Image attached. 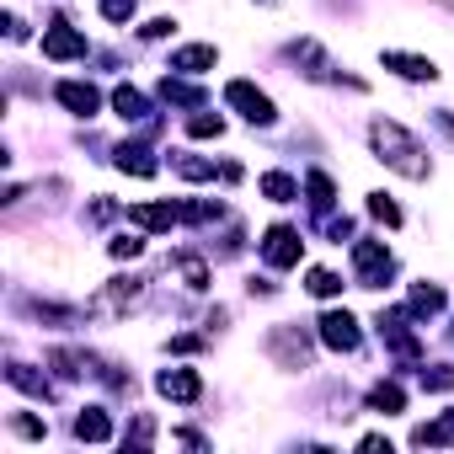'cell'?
Instances as JSON below:
<instances>
[{
	"instance_id": "cb8c5ba5",
	"label": "cell",
	"mask_w": 454,
	"mask_h": 454,
	"mask_svg": "<svg viewBox=\"0 0 454 454\" xmlns=\"http://www.w3.org/2000/svg\"><path fill=\"white\" fill-rule=\"evenodd\" d=\"M107 102H113V113H118L123 123H150V118H155V113H150V97H145L134 81H118Z\"/></svg>"
},
{
	"instance_id": "8fae6325",
	"label": "cell",
	"mask_w": 454,
	"mask_h": 454,
	"mask_svg": "<svg viewBox=\"0 0 454 454\" xmlns=\"http://www.w3.org/2000/svg\"><path fill=\"white\" fill-rule=\"evenodd\" d=\"M123 214H129V224H134V231H145V236H166V231H176V224H182V203H176V198L129 203Z\"/></svg>"
},
{
	"instance_id": "d6a6232c",
	"label": "cell",
	"mask_w": 454,
	"mask_h": 454,
	"mask_svg": "<svg viewBox=\"0 0 454 454\" xmlns=\"http://www.w3.org/2000/svg\"><path fill=\"white\" fill-rule=\"evenodd\" d=\"M6 427H12V438H22V443H43V438H49V417H38V411H12Z\"/></svg>"
},
{
	"instance_id": "816d5d0a",
	"label": "cell",
	"mask_w": 454,
	"mask_h": 454,
	"mask_svg": "<svg viewBox=\"0 0 454 454\" xmlns=\"http://www.w3.org/2000/svg\"><path fill=\"white\" fill-rule=\"evenodd\" d=\"M449 337H454V326H449Z\"/></svg>"
},
{
	"instance_id": "f6af8a7d",
	"label": "cell",
	"mask_w": 454,
	"mask_h": 454,
	"mask_svg": "<svg viewBox=\"0 0 454 454\" xmlns=\"http://www.w3.org/2000/svg\"><path fill=\"white\" fill-rule=\"evenodd\" d=\"M433 129H438V134L454 145V107H438V113H433Z\"/></svg>"
},
{
	"instance_id": "7bdbcfd3",
	"label": "cell",
	"mask_w": 454,
	"mask_h": 454,
	"mask_svg": "<svg viewBox=\"0 0 454 454\" xmlns=\"http://www.w3.org/2000/svg\"><path fill=\"white\" fill-rule=\"evenodd\" d=\"M203 342H208V337H198V332H182V337H171V342H166V353H203Z\"/></svg>"
},
{
	"instance_id": "83f0119b",
	"label": "cell",
	"mask_w": 454,
	"mask_h": 454,
	"mask_svg": "<svg viewBox=\"0 0 454 454\" xmlns=\"http://www.w3.org/2000/svg\"><path fill=\"white\" fill-rule=\"evenodd\" d=\"M257 192H262L268 203H294V198L305 192V182H300L294 171H262V176H257Z\"/></svg>"
},
{
	"instance_id": "277c9868",
	"label": "cell",
	"mask_w": 454,
	"mask_h": 454,
	"mask_svg": "<svg viewBox=\"0 0 454 454\" xmlns=\"http://www.w3.org/2000/svg\"><path fill=\"white\" fill-rule=\"evenodd\" d=\"M417 316L406 310V305H385L380 316H374V332H380V342L395 353V364H406V369H422V337H417Z\"/></svg>"
},
{
	"instance_id": "4fadbf2b",
	"label": "cell",
	"mask_w": 454,
	"mask_h": 454,
	"mask_svg": "<svg viewBox=\"0 0 454 454\" xmlns=\"http://www.w3.org/2000/svg\"><path fill=\"white\" fill-rule=\"evenodd\" d=\"M380 70H390L406 86H433L438 81V65L427 54H411V49H380Z\"/></svg>"
},
{
	"instance_id": "ab89813d",
	"label": "cell",
	"mask_w": 454,
	"mask_h": 454,
	"mask_svg": "<svg viewBox=\"0 0 454 454\" xmlns=\"http://www.w3.org/2000/svg\"><path fill=\"white\" fill-rule=\"evenodd\" d=\"M321 231H326V241H332V247H342V241H353V219H348V214H342V219H332V214H326V219H321Z\"/></svg>"
},
{
	"instance_id": "f546056e",
	"label": "cell",
	"mask_w": 454,
	"mask_h": 454,
	"mask_svg": "<svg viewBox=\"0 0 454 454\" xmlns=\"http://www.w3.org/2000/svg\"><path fill=\"white\" fill-rule=\"evenodd\" d=\"M118 443H123V449H134V454H145V449H155V443H160V427H155V417H150V411H134Z\"/></svg>"
},
{
	"instance_id": "44dd1931",
	"label": "cell",
	"mask_w": 454,
	"mask_h": 454,
	"mask_svg": "<svg viewBox=\"0 0 454 454\" xmlns=\"http://www.w3.org/2000/svg\"><path fill=\"white\" fill-rule=\"evenodd\" d=\"M166 166H171L182 182H214V176H224V166H219L214 155H198V150H171Z\"/></svg>"
},
{
	"instance_id": "4dcf8cb0",
	"label": "cell",
	"mask_w": 454,
	"mask_h": 454,
	"mask_svg": "<svg viewBox=\"0 0 454 454\" xmlns=\"http://www.w3.org/2000/svg\"><path fill=\"white\" fill-rule=\"evenodd\" d=\"M342 289H348V284H342L337 268H305V294H310V300H326V305H332V300H342Z\"/></svg>"
},
{
	"instance_id": "6da1fadb",
	"label": "cell",
	"mask_w": 454,
	"mask_h": 454,
	"mask_svg": "<svg viewBox=\"0 0 454 454\" xmlns=\"http://www.w3.org/2000/svg\"><path fill=\"white\" fill-rule=\"evenodd\" d=\"M369 150H374V160H380L385 171H395V176H406V182H427V176H433L427 145H422L406 123H395V118H369Z\"/></svg>"
},
{
	"instance_id": "ee69618b",
	"label": "cell",
	"mask_w": 454,
	"mask_h": 454,
	"mask_svg": "<svg viewBox=\"0 0 454 454\" xmlns=\"http://www.w3.org/2000/svg\"><path fill=\"white\" fill-rule=\"evenodd\" d=\"M171 443H187V449H208V438H203L198 427H176V433H171Z\"/></svg>"
},
{
	"instance_id": "d4e9b609",
	"label": "cell",
	"mask_w": 454,
	"mask_h": 454,
	"mask_svg": "<svg viewBox=\"0 0 454 454\" xmlns=\"http://www.w3.org/2000/svg\"><path fill=\"white\" fill-rule=\"evenodd\" d=\"M70 433L81 443H113V411L107 406H81L75 422H70Z\"/></svg>"
},
{
	"instance_id": "d590c367",
	"label": "cell",
	"mask_w": 454,
	"mask_h": 454,
	"mask_svg": "<svg viewBox=\"0 0 454 454\" xmlns=\"http://www.w3.org/2000/svg\"><path fill=\"white\" fill-rule=\"evenodd\" d=\"M107 257H113V262H139V257H145V231L113 236V241H107Z\"/></svg>"
},
{
	"instance_id": "e575fe53",
	"label": "cell",
	"mask_w": 454,
	"mask_h": 454,
	"mask_svg": "<svg viewBox=\"0 0 454 454\" xmlns=\"http://www.w3.org/2000/svg\"><path fill=\"white\" fill-rule=\"evenodd\" d=\"M187 139H224V113H208V107L187 113Z\"/></svg>"
},
{
	"instance_id": "5bb4252c",
	"label": "cell",
	"mask_w": 454,
	"mask_h": 454,
	"mask_svg": "<svg viewBox=\"0 0 454 454\" xmlns=\"http://www.w3.org/2000/svg\"><path fill=\"white\" fill-rule=\"evenodd\" d=\"M17 305H22V316H33L38 326H54V332H70V326H81V321H86V310H81V305L43 300V294H22Z\"/></svg>"
},
{
	"instance_id": "4316f807",
	"label": "cell",
	"mask_w": 454,
	"mask_h": 454,
	"mask_svg": "<svg viewBox=\"0 0 454 454\" xmlns=\"http://www.w3.org/2000/svg\"><path fill=\"white\" fill-rule=\"evenodd\" d=\"M305 203H310V214L316 219H326L332 208H337V182H332V171H305Z\"/></svg>"
},
{
	"instance_id": "2e32d148",
	"label": "cell",
	"mask_w": 454,
	"mask_h": 454,
	"mask_svg": "<svg viewBox=\"0 0 454 454\" xmlns=\"http://www.w3.org/2000/svg\"><path fill=\"white\" fill-rule=\"evenodd\" d=\"M54 102H59L70 118H81V123H91V118L102 113V91H97L91 81H59V86H54Z\"/></svg>"
},
{
	"instance_id": "f907efd6",
	"label": "cell",
	"mask_w": 454,
	"mask_h": 454,
	"mask_svg": "<svg viewBox=\"0 0 454 454\" xmlns=\"http://www.w3.org/2000/svg\"><path fill=\"white\" fill-rule=\"evenodd\" d=\"M262 6H278V0H262Z\"/></svg>"
},
{
	"instance_id": "7a4b0ae2",
	"label": "cell",
	"mask_w": 454,
	"mask_h": 454,
	"mask_svg": "<svg viewBox=\"0 0 454 454\" xmlns=\"http://www.w3.org/2000/svg\"><path fill=\"white\" fill-rule=\"evenodd\" d=\"M316 348H321L316 326H300V321H273L268 337H262V353H268L278 369H289V374L310 369V364H316Z\"/></svg>"
},
{
	"instance_id": "f1b7e54d",
	"label": "cell",
	"mask_w": 454,
	"mask_h": 454,
	"mask_svg": "<svg viewBox=\"0 0 454 454\" xmlns=\"http://www.w3.org/2000/svg\"><path fill=\"white\" fill-rule=\"evenodd\" d=\"M43 364H49L59 380H81V374H91V353H81V348H49Z\"/></svg>"
},
{
	"instance_id": "d6986e66",
	"label": "cell",
	"mask_w": 454,
	"mask_h": 454,
	"mask_svg": "<svg viewBox=\"0 0 454 454\" xmlns=\"http://www.w3.org/2000/svg\"><path fill=\"white\" fill-rule=\"evenodd\" d=\"M113 166H118L123 176H139V182H150V176L160 171V155H155L145 139H123V145H113Z\"/></svg>"
},
{
	"instance_id": "f35d334b",
	"label": "cell",
	"mask_w": 454,
	"mask_h": 454,
	"mask_svg": "<svg viewBox=\"0 0 454 454\" xmlns=\"http://www.w3.org/2000/svg\"><path fill=\"white\" fill-rule=\"evenodd\" d=\"M139 38H145V43H166V38H176V17H150V22H139Z\"/></svg>"
},
{
	"instance_id": "9c48e42d",
	"label": "cell",
	"mask_w": 454,
	"mask_h": 454,
	"mask_svg": "<svg viewBox=\"0 0 454 454\" xmlns=\"http://www.w3.org/2000/svg\"><path fill=\"white\" fill-rule=\"evenodd\" d=\"M91 54V38L70 22V17H54L49 27H43V59L49 65H75V59H86Z\"/></svg>"
},
{
	"instance_id": "7dc6e473",
	"label": "cell",
	"mask_w": 454,
	"mask_h": 454,
	"mask_svg": "<svg viewBox=\"0 0 454 454\" xmlns=\"http://www.w3.org/2000/svg\"><path fill=\"white\" fill-rule=\"evenodd\" d=\"M358 449H364V454H380V449L390 454V438H385V433H364V438H358Z\"/></svg>"
},
{
	"instance_id": "e0dca14e",
	"label": "cell",
	"mask_w": 454,
	"mask_h": 454,
	"mask_svg": "<svg viewBox=\"0 0 454 454\" xmlns=\"http://www.w3.org/2000/svg\"><path fill=\"white\" fill-rule=\"evenodd\" d=\"M166 268L182 278V289H187V294H208V289H214V268H208V257H203V252H192V247L171 252V262H166Z\"/></svg>"
},
{
	"instance_id": "60d3db41",
	"label": "cell",
	"mask_w": 454,
	"mask_h": 454,
	"mask_svg": "<svg viewBox=\"0 0 454 454\" xmlns=\"http://www.w3.org/2000/svg\"><path fill=\"white\" fill-rule=\"evenodd\" d=\"M113 214H118V198H107V192H97V198L86 203V219H91V224H107Z\"/></svg>"
},
{
	"instance_id": "ba28073f",
	"label": "cell",
	"mask_w": 454,
	"mask_h": 454,
	"mask_svg": "<svg viewBox=\"0 0 454 454\" xmlns=\"http://www.w3.org/2000/svg\"><path fill=\"white\" fill-rule=\"evenodd\" d=\"M316 337H321V348L326 353H358L364 348V321L353 316V310H342V305H326L321 310V321H316Z\"/></svg>"
},
{
	"instance_id": "5b68a950",
	"label": "cell",
	"mask_w": 454,
	"mask_h": 454,
	"mask_svg": "<svg viewBox=\"0 0 454 454\" xmlns=\"http://www.w3.org/2000/svg\"><path fill=\"white\" fill-rule=\"evenodd\" d=\"M348 257H353V284H358V289H385V284L395 278V252H390L380 236H358V241L348 247Z\"/></svg>"
},
{
	"instance_id": "ffe728a7",
	"label": "cell",
	"mask_w": 454,
	"mask_h": 454,
	"mask_svg": "<svg viewBox=\"0 0 454 454\" xmlns=\"http://www.w3.org/2000/svg\"><path fill=\"white\" fill-rule=\"evenodd\" d=\"M166 70H176V75H192V81H198V75L219 70V49H214V43H176Z\"/></svg>"
},
{
	"instance_id": "74e56055",
	"label": "cell",
	"mask_w": 454,
	"mask_h": 454,
	"mask_svg": "<svg viewBox=\"0 0 454 454\" xmlns=\"http://www.w3.org/2000/svg\"><path fill=\"white\" fill-rule=\"evenodd\" d=\"M417 380H422V390H454V364H427V369H417Z\"/></svg>"
},
{
	"instance_id": "603a6c76",
	"label": "cell",
	"mask_w": 454,
	"mask_h": 454,
	"mask_svg": "<svg viewBox=\"0 0 454 454\" xmlns=\"http://www.w3.org/2000/svg\"><path fill=\"white\" fill-rule=\"evenodd\" d=\"M364 411H374V417H401V411H406V385H401V380H374V385L364 390Z\"/></svg>"
},
{
	"instance_id": "484cf974",
	"label": "cell",
	"mask_w": 454,
	"mask_h": 454,
	"mask_svg": "<svg viewBox=\"0 0 454 454\" xmlns=\"http://www.w3.org/2000/svg\"><path fill=\"white\" fill-rule=\"evenodd\" d=\"M406 443H411V449H454V406L438 411L433 422H417Z\"/></svg>"
},
{
	"instance_id": "bcb514c9",
	"label": "cell",
	"mask_w": 454,
	"mask_h": 454,
	"mask_svg": "<svg viewBox=\"0 0 454 454\" xmlns=\"http://www.w3.org/2000/svg\"><path fill=\"white\" fill-rule=\"evenodd\" d=\"M247 294H252V300H273V294H278V284H273V278H252V284H247Z\"/></svg>"
},
{
	"instance_id": "30bf717a",
	"label": "cell",
	"mask_w": 454,
	"mask_h": 454,
	"mask_svg": "<svg viewBox=\"0 0 454 454\" xmlns=\"http://www.w3.org/2000/svg\"><path fill=\"white\" fill-rule=\"evenodd\" d=\"M139 305H145V278L139 273H113L91 300V310H107V316H129Z\"/></svg>"
},
{
	"instance_id": "1f68e13d",
	"label": "cell",
	"mask_w": 454,
	"mask_h": 454,
	"mask_svg": "<svg viewBox=\"0 0 454 454\" xmlns=\"http://www.w3.org/2000/svg\"><path fill=\"white\" fill-rule=\"evenodd\" d=\"M364 208H369V219H374V224H385V231H401V224H406V214H401V203H395L390 192H369V198H364Z\"/></svg>"
},
{
	"instance_id": "681fc988",
	"label": "cell",
	"mask_w": 454,
	"mask_h": 454,
	"mask_svg": "<svg viewBox=\"0 0 454 454\" xmlns=\"http://www.w3.org/2000/svg\"><path fill=\"white\" fill-rule=\"evenodd\" d=\"M22 198H27V187H22V182H12V187H6V198H0V203H6V208H17Z\"/></svg>"
},
{
	"instance_id": "ac0fdd59",
	"label": "cell",
	"mask_w": 454,
	"mask_h": 454,
	"mask_svg": "<svg viewBox=\"0 0 454 454\" xmlns=\"http://www.w3.org/2000/svg\"><path fill=\"white\" fill-rule=\"evenodd\" d=\"M6 385L22 390V395H33V401H43V406L59 401V385H54L49 374H38L33 364H22V358H6Z\"/></svg>"
},
{
	"instance_id": "9a60e30c",
	"label": "cell",
	"mask_w": 454,
	"mask_h": 454,
	"mask_svg": "<svg viewBox=\"0 0 454 454\" xmlns=\"http://www.w3.org/2000/svg\"><path fill=\"white\" fill-rule=\"evenodd\" d=\"M155 97H160L166 107H182V113H198V107H208V91H203L192 75H176V70H166V75L155 81Z\"/></svg>"
},
{
	"instance_id": "7402d4cb",
	"label": "cell",
	"mask_w": 454,
	"mask_h": 454,
	"mask_svg": "<svg viewBox=\"0 0 454 454\" xmlns=\"http://www.w3.org/2000/svg\"><path fill=\"white\" fill-rule=\"evenodd\" d=\"M443 305H449V289H443V284H433V278H417V284L406 289V310H411L417 321L443 316Z\"/></svg>"
},
{
	"instance_id": "b9f144b4",
	"label": "cell",
	"mask_w": 454,
	"mask_h": 454,
	"mask_svg": "<svg viewBox=\"0 0 454 454\" xmlns=\"http://www.w3.org/2000/svg\"><path fill=\"white\" fill-rule=\"evenodd\" d=\"M0 27H6V43H27V38H33V27H27L17 12H6V17H0Z\"/></svg>"
},
{
	"instance_id": "c3c4849f",
	"label": "cell",
	"mask_w": 454,
	"mask_h": 454,
	"mask_svg": "<svg viewBox=\"0 0 454 454\" xmlns=\"http://www.w3.org/2000/svg\"><path fill=\"white\" fill-rule=\"evenodd\" d=\"M203 326H208V332H224V326H231V310H224V305H214V310L203 316Z\"/></svg>"
},
{
	"instance_id": "7c38bea8",
	"label": "cell",
	"mask_w": 454,
	"mask_h": 454,
	"mask_svg": "<svg viewBox=\"0 0 454 454\" xmlns=\"http://www.w3.org/2000/svg\"><path fill=\"white\" fill-rule=\"evenodd\" d=\"M155 395L171 401V406H198L203 401V374L187 369V364H171V369L155 374Z\"/></svg>"
},
{
	"instance_id": "52a82bcc",
	"label": "cell",
	"mask_w": 454,
	"mask_h": 454,
	"mask_svg": "<svg viewBox=\"0 0 454 454\" xmlns=\"http://www.w3.org/2000/svg\"><path fill=\"white\" fill-rule=\"evenodd\" d=\"M257 257H262L273 273H294V268L305 262V236H300V224L273 219L268 231H262V241H257Z\"/></svg>"
},
{
	"instance_id": "8992f818",
	"label": "cell",
	"mask_w": 454,
	"mask_h": 454,
	"mask_svg": "<svg viewBox=\"0 0 454 454\" xmlns=\"http://www.w3.org/2000/svg\"><path fill=\"white\" fill-rule=\"evenodd\" d=\"M224 107H231L241 123H252V129H273V123H278V102H273L257 81H247V75L224 81Z\"/></svg>"
},
{
	"instance_id": "3957f363",
	"label": "cell",
	"mask_w": 454,
	"mask_h": 454,
	"mask_svg": "<svg viewBox=\"0 0 454 454\" xmlns=\"http://www.w3.org/2000/svg\"><path fill=\"white\" fill-rule=\"evenodd\" d=\"M284 59H289V65H300L294 75H305L310 86H353V91H364V81H358V75L337 70V59L321 49V38H289V43H284Z\"/></svg>"
},
{
	"instance_id": "836d02e7",
	"label": "cell",
	"mask_w": 454,
	"mask_h": 454,
	"mask_svg": "<svg viewBox=\"0 0 454 454\" xmlns=\"http://www.w3.org/2000/svg\"><path fill=\"white\" fill-rule=\"evenodd\" d=\"M91 374H97L107 390H118V395H129V390H134V374H129L123 364H113V358H97V353H91Z\"/></svg>"
},
{
	"instance_id": "8d00e7d4",
	"label": "cell",
	"mask_w": 454,
	"mask_h": 454,
	"mask_svg": "<svg viewBox=\"0 0 454 454\" xmlns=\"http://www.w3.org/2000/svg\"><path fill=\"white\" fill-rule=\"evenodd\" d=\"M97 12H102V22H113V27H129L134 12H139V0H97Z\"/></svg>"
}]
</instances>
